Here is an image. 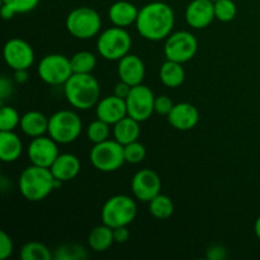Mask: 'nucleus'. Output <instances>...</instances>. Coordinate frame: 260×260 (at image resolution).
<instances>
[{
	"label": "nucleus",
	"instance_id": "38",
	"mask_svg": "<svg viewBox=\"0 0 260 260\" xmlns=\"http://www.w3.org/2000/svg\"><path fill=\"white\" fill-rule=\"evenodd\" d=\"M114 243L124 244L129 239V231L127 226H121V228L113 229Z\"/></svg>",
	"mask_w": 260,
	"mask_h": 260
},
{
	"label": "nucleus",
	"instance_id": "16",
	"mask_svg": "<svg viewBox=\"0 0 260 260\" xmlns=\"http://www.w3.org/2000/svg\"><path fill=\"white\" fill-rule=\"evenodd\" d=\"M95 114L98 119H102L108 124H116L122 118L128 116L126 99H122L117 95L106 96L96 104Z\"/></svg>",
	"mask_w": 260,
	"mask_h": 260
},
{
	"label": "nucleus",
	"instance_id": "6",
	"mask_svg": "<svg viewBox=\"0 0 260 260\" xmlns=\"http://www.w3.org/2000/svg\"><path fill=\"white\" fill-rule=\"evenodd\" d=\"M136 215V202L124 194L113 196L102 208V221L112 229L128 226L135 220Z\"/></svg>",
	"mask_w": 260,
	"mask_h": 260
},
{
	"label": "nucleus",
	"instance_id": "30",
	"mask_svg": "<svg viewBox=\"0 0 260 260\" xmlns=\"http://www.w3.org/2000/svg\"><path fill=\"white\" fill-rule=\"evenodd\" d=\"M109 126L111 124L98 118L91 122L88 126V128H86V136H88L89 141L93 142V144H99V142L108 140L109 134H111Z\"/></svg>",
	"mask_w": 260,
	"mask_h": 260
},
{
	"label": "nucleus",
	"instance_id": "19",
	"mask_svg": "<svg viewBox=\"0 0 260 260\" xmlns=\"http://www.w3.org/2000/svg\"><path fill=\"white\" fill-rule=\"evenodd\" d=\"M80 168L81 164L78 156L73 154H60L55 162L51 165L50 169L53 177L63 183L78 177V174L80 173Z\"/></svg>",
	"mask_w": 260,
	"mask_h": 260
},
{
	"label": "nucleus",
	"instance_id": "37",
	"mask_svg": "<svg viewBox=\"0 0 260 260\" xmlns=\"http://www.w3.org/2000/svg\"><path fill=\"white\" fill-rule=\"evenodd\" d=\"M228 256V250L221 245H213L207 250V258L210 260H222Z\"/></svg>",
	"mask_w": 260,
	"mask_h": 260
},
{
	"label": "nucleus",
	"instance_id": "22",
	"mask_svg": "<svg viewBox=\"0 0 260 260\" xmlns=\"http://www.w3.org/2000/svg\"><path fill=\"white\" fill-rule=\"evenodd\" d=\"M23 151L19 136L13 131H0V159L4 162L17 161Z\"/></svg>",
	"mask_w": 260,
	"mask_h": 260
},
{
	"label": "nucleus",
	"instance_id": "26",
	"mask_svg": "<svg viewBox=\"0 0 260 260\" xmlns=\"http://www.w3.org/2000/svg\"><path fill=\"white\" fill-rule=\"evenodd\" d=\"M149 211L157 220H167L174 213V203L170 197L159 193L149 202Z\"/></svg>",
	"mask_w": 260,
	"mask_h": 260
},
{
	"label": "nucleus",
	"instance_id": "4",
	"mask_svg": "<svg viewBox=\"0 0 260 260\" xmlns=\"http://www.w3.org/2000/svg\"><path fill=\"white\" fill-rule=\"evenodd\" d=\"M132 46L129 33L122 27H112L99 35L96 41V50L99 55L109 61H119L128 55Z\"/></svg>",
	"mask_w": 260,
	"mask_h": 260
},
{
	"label": "nucleus",
	"instance_id": "3",
	"mask_svg": "<svg viewBox=\"0 0 260 260\" xmlns=\"http://www.w3.org/2000/svg\"><path fill=\"white\" fill-rule=\"evenodd\" d=\"M66 101L76 109L88 111L96 106L101 96V86L91 74H73L63 84Z\"/></svg>",
	"mask_w": 260,
	"mask_h": 260
},
{
	"label": "nucleus",
	"instance_id": "2",
	"mask_svg": "<svg viewBox=\"0 0 260 260\" xmlns=\"http://www.w3.org/2000/svg\"><path fill=\"white\" fill-rule=\"evenodd\" d=\"M61 184L62 182L53 177L50 168L33 164L25 168L19 177V190L23 197L29 202H40L45 200Z\"/></svg>",
	"mask_w": 260,
	"mask_h": 260
},
{
	"label": "nucleus",
	"instance_id": "8",
	"mask_svg": "<svg viewBox=\"0 0 260 260\" xmlns=\"http://www.w3.org/2000/svg\"><path fill=\"white\" fill-rule=\"evenodd\" d=\"M89 157L93 167L103 173L116 172L126 162L123 145L116 140H106L94 144Z\"/></svg>",
	"mask_w": 260,
	"mask_h": 260
},
{
	"label": "nucleus",
	"instance_id": "34",
	"mask_svg": "<svg viewBox=\"0 0 260 260\" xmlns=\"http://www.w3.org/2000/svg\"><path fill=\"white\" fill-rule=\"evenodd\" d=\"M3 4L8 5L15 14H24L36 9L41 0H2Z\"/></svg>",
	"mask_w": 260,
	"mask_h": 260
},
{
	"label": "nucleus",
	"instance_id": "27",
	"mask_svg": "<svg viewBox=\"0 0 260 260\" xmlns=\"http://www.w3.org/2000/svg\"><path fill=\"white\" fill-rule=\"evenodd\" d=\"M74 74H91L96 66V57L89 51L76 52L70 58Z\"/></svg>",
	"mask_w": 260,
	"mask_h": 260
},
{
	"label": "nucleus",
	"instance_id": "44",
	"mask_svg": "<svg viewBox=\"0 0 260 260\" xmlns=\"http://www.w3.org/2000/svg\"><path fill=\"white\" fill-rule=\"evenodd\" d=\"M212 2H216V0H212Z\"/></svg>",
	"mask_w": 260,
	"mask_h": 260
},
{
	"label": "nucleus",
	"instance_id": "25",
	"mask_svg": "<svg viewBox=\"0 0 260 260\" xmlns=\"http://www.w3.org/2000/svg\"><path fill=\"white\" fill-rule=\"evenodd\" d=\"M183 63L167 60L160 68V80L168 88H178L184 83L185 71Z\"/></svg>",
	"mask_w": 260,
	"mask_h": 260
},
{
	"label": "nucleus",
	"instance_id": "23",
	"mask_svg": "<svg viewBox=\"0 0 260 260\" xmlns=\"http://www.w3.org/2000/svg\"><path fill=\"white\" fill-rule=\"evenodd\" d=\"M113 136L116 141L124 145L137 141L140 137V122L132 117L126 116L113 124Z\"/></svg>",
	"mask_w": 260,
	"mask_h": 260
},
{
	"label": "nucleus",
	"instance_id": "28",
	"mask_svg": "<svg viewBox=\"0 0 260 260\" xmlns=\"http://www.w3.org/2000/svg\"><path fill=\"white\" fill-rule=\"evenodd\" d=\"M20 258L23 260H51L53 255L50 249L38 241H29L24 244L20 250Z\"/></svg>",
	"mask_w": 260,
	"mask_h": 260
},
{
	"label": "nucleus",
	"instance_id": "29",
	"mask_svg": "<svg viewBox=\"0 0 260 260\" xmlns=\"http://www.w3.org/2000/svg\"><path fill=\"white\" fill-rule=\"evenodd\" d=\"M53 258L56 260H84L88 258V253L84 246L78 244H63L56 249Z\"/></svg>",
	"mask_w": 260,
	"mask_h": 260
},
{
	"label": "nucleus",
	"instance_id": "12",
	"mask_svg": "<svg viewBox=\"0 0 260 260\" xmlns=\"http://www.w3.org/2000/svg\"><path fill=\"white\" fill-rule=\"evenodd\" d=\"M4 60L13 70H28L35 62L32 46L20 38H12L4 46Z\"/></svg>",
	"mask_w": 260,
	"mask_h": 260
},
{
	"label": "nucleus",
	"instance_id": "24",
	"mask_svg": "<svg viewBox=\"0 0 260 260\" xmlns=\"http://www.w3.org/2000/svg\"><path fill=\"white\" fill-rule=\"evenodd\" d=\"M113 229L109 228L106 223L91 229L88 235L89 246L91 248V250L96 251V253H103V251L108 250L113 245Z\"/></svg>",
	"mask_w": 260,
	"mask_h": 260
},
{
	"label": "nucleus",
	"instance_id": "40",
	"mask_svg": "<svg viewBox=\"0 0 260 260\" xmlns=\"http://www.w3.org/2000/svg\"><path fill=\"white\" fill-rule=\"evenodd\" d=\"M10 93H12V83L4 76L2 79V83H0V94H2V98L5 99L8 96V94Z\"/></svg>",
	"mask_w": 260,
	"mask_h": 260
},
{
	"label": "nucleus",
	"instance_id": "14",
	"mask_svg": "<svg viewBox=\"0 0 260 260\" xmlns=\"http://www.w3.org/2000/svg\"><path fill=\"white\" fill-rule=\"evenodd\" d=\"M132 193L141 202H147L156 197L161 189V179L151 169H142L134 175L131 182Z\"/></svg>",
	"mask_w": 260,
	"mask_h": 260
},
{
	"label": "nucleus",
	"instance_id": "7",
	"mask_svg": "<svg viewBox=\"0 0 260 260\" xmlns=\"http://www.w3.org/2000/svg\"><path fill=\"white\" fill-rule=\"evenodd\" d=\"M83 122L73 111L63 109L48 118V135L57 144H71L81 134Z\"/></svg>",
	"mask_w": 260,
	"mask_h": 260
},
{
	"label": "nucleus",
	"instance_id": "41",
	"mask_svg": "<svg viewBox=\"0 0 260 260\" xmlns=\"http://www.w3.org/2000/svg\"><path fill=\"white\" fill-rule=\"evenodd\" d=\"M27 71L28 70H15L14 71L15 80H17L18 83H20V84L25 83V81H27V79H28V73H27Z\"/></svg>",
	"mask_w": 260,
	"mask_h": 260
},
{
	"label": "nucleus",
	"instance_id": "1",
	"mask_svg": "<svg viewBox=\"0 0 260 260\" xmlns=\"http://www.w3.org/2000/svg\"><path fill=\"white\" fill-rule=\"evenodd\" d=\"M136 28L145 40H167L173 32L175 15L172 7L161 2H152L140 9L136 20Z\"/></svg>",
	"mask_w": 260,
	"mask_h": 260
},
{
	"label": "nucleus",
	"instance_id": "43",
	"mask_svg": "<svg viewBox=\"0 0 260 260\" xmlns=\"http://www.w3.org/2000/svg\"><path fill=\"white\" fill-rule=\"evenodd\" d=\"M254 233H255L256 238H258L260 240V216L258 218H256L255 225H254Z\"/></svg>",
	"mask_w": 260,
	"mask_h": 260
},
{
	"label": "nucleus",
	"instance_id": "10",
	"mask_svg": "<svg viewBox=\"0 0 260 260\" xmlns=\"http://www.w3.org/2000/svg\"><path fill=\"white\" fill-rule=\"evenodd\" d=\"M198 50V41L190 32H174L165 40L164 53L167 60L185 63L192 60Z\"/></svg>",
	"mask_w": 260,
	"mask_h": 260
},
{
	"label": "nucleus",
	"instance_id": "36",
	"mask_svg": "<svg viewBox=\"0 0 260 260\" xmlns=\"http://www.w3.org/2000/svg\"><path fill=\"white\" fill-rule=\"evenodd\" d=\"M14 250L13 240L5 231L0 233V259L5 260L9 258Z\"/></svg>",
	"mask_w": 260,
	"mask_h": 260
},
{
	"label": "nucleus",
	"instance_id": "35",
	"mask_svg": "<svg viewBox=\"0 0 260 260\" xmlns=\"http://www.w3.org/2000/svg\"><path fill=\"white\" fill-rule=\"evenodd\" d=\"M173 107H174V103L168 95H159L155 98V112L160 116H168Z\"/></svg>",
	"mask_w": 260,
	"mask_h": 260
},
{
	"label": "nucleus",
	"instance_id": "5",
	"mask_svg": "<svg viewBox=\"0 0 260 260\" xmlns=\"http://www.w3.org/2000/svg\"><path fill=\"white\" fill-rule=\"evenodd\" d=\"M102 19L96 10L89 7H79L71 10L66 18V29L78 40H89L101 32Z\"/></svg>",
	"mask_w": 260,
	"mask_h": 260
},
{
	"label": "nucleus",
	"instance_id": "15",
	"mask_svg": "<svg viewBox=\"0 0 260 260\" xmlns=\"http://www.w3.org/2000/svg\"><path fill=\"white\" fill-rule=\"evenodd\" d=\"M216 19L212 0H192L185 9V20L194 29L207 28Z\"/></svg>",
	"mask_w": 260,
	"mask_h": 260
},
{
	"label": "nucleus",
	"instance_id": "31",
	"mask_svg": "<svg viewBox=\"0 0 260 260\" xmlns=\"http://www.w3.org/2000/svg\"><path fill=\"white\" fill-rule=\"evenodd\" d=\"M213 4H215L216 19H218L220 22H231L236 17L238 8L233 0H216L213 2Z\"/></svg>",
	"mask_w": 260,
	"mask_h": 260
},
{
	"label": "nucleus",
	"instance_id": "42",
	"mask_svg": "<svg viewBox=\"0 0 260 260\" xmlns=\"http://www.w3.org/2000/svg\"><path fill=\"white\" fill-rule=\"evenodd\" d=\"M14 15H15V13L13 12V10L10 9L9 7H8V5H5V4L2 5V17H3V19L9 20V19H12Z\"/></svg>",
	"mask_w": 260,
	"mask_h": 260
},
{
	"label": "nucleus",
	"instance_id": "9",
	"mask_svg": "<svg viewBox=\"0 0 260 260\" xmlns=\"http://www.w3.org/2000/svg\"><path fill=\"white\" fill-rule=\"evenodd\" d=\"M37 71L41 80L48 85L65 84L74 74L70 58L60 53H51L45 56L38 63Z\"/></svg>",
	"mask_w": 260,
	"mask_h": 260
},
{
	"label": "nucleus",
	"instance_id": "33",
	"mask_svg": "<svg viewBox=\"0 0 260 260\" xmlns=\"http://www.w3.org/2000/svg\"><path fill=\"white\" fill-rule=\"evenodd\" d=\"M124 159L128 164H140L146 157V149L139 141H134L123 146Z\"/></svg>",
	"mask_w": 260,
	"mask_h": 260
},
{
	"label": "nucleus",
	"instance_id": "32",
	"mask_svg": "<svg viewBox=\"0 0 260 260\" xmlns=\"http://www.w3.org/2000/svg\"><path fill=\"white\" fill-rule=\"evenodd\" d=\"M19 113L13 107L4 106L0 112V131H14L15 127L20 124Z\"/></svg>",
	"mask_w": 260,
	"mask_h": 260
},
{
	"label": "nucleus",
	"instance_id": "11",
	"mask_svg": "<svg viewBox=\"0 0 260 260\" xmlns=\"http://www.w3.org/2000/svg\"><path fill=\"white\" fill-rule=\"evenodd\" d=\"M155 98L151 89L146 85L132 86L131 93L127 96V113L139 122L147 121L155 112Z\"/></svg>",
	"mask_w": 260,
	"mask_h": 260
},
{
	"label": "nucleus",
	"instance_id": "21",
	"mask_svg": "<svg viewBox=\"0 0 260 260\" xmlns=\"http://www.w3.org/2000/svg\"><path fill=\"white\" fill-rule=\"evenodd\" d=\"M20 129L29 137L43 136L48 132V118L38 111H29L20 118Z\"/></svg>",
	"mask_w": 260,
	"mask_h": 260
},
{
	"label": "nucleus",
	"instance_id": "20",
	"mask_svg": "<svg viewBox=\"0 0 260 260\" xmlns=\"http://www.w3.org/2000/svg\"><path fill=\"white\" fill-rule=\"evenodd\" d=\"M139 12L140 10L137 9L136 5L126 0H121L111 5L108 10V17L116 27L126 28L136 23Z\"/></svg>",
	"mask_w": 260,
	"mask_h": 260
},
{
	"label": "nucleus",
	"instance_id": "17",
	"mask_svg": "<svg viewBox=\"0 0 260 260\" xmlns=\"http://www.w3.org/2000/svg\"><path fill=\"white\" fill-rule=\"evenodd\" d=\"M118 78L121 81L129 84L131 86H136L142 84L145 78V63L137 55L128 53L118 61Z\"/></svg>",
	"mask_w": 260,
	"mask_h": 260
},
{
	"label": "nucleus",
	"instance_id": "18",
	"mask_svg": "<svg viewBox=\"0 0 260 260\" xmlns=\"http://www.w3.org/2000/svg\"><path fill=\"white\" fill-rule=\"evenodd\" d=\"M168 121L178 131H189L197 126L200 121V112L190 103L174 104L170 113L168 114Z\"/></svg>",
	"mask_w": 260,
	"mask_h": 260
},
{
	"label": "nucleus",
	"instance_id": "39",
	"mask_svg": "<svg viewBox=\"0 0 260 260\" xmlns=\"http://www.w3.org/2000/svg\"><path fill=\"white\" fill-rule=\"evenodd\" d=\"M131 89L132 86L129 84L119 80V83L116 84V86H114V95L119 96L122 99H127V96L131 93Z\"/></svg>",
	"mask_w": 260,
	"mask_h": 260
},
{
	"label": "nucleus",
	"instance_id": "13",
	"mask_svg": "<svg viewBox=\"0 0 260 260\" xmlns=\"http://www.w3.org/2000/svg\"><path fill=\"white\" fill-rule=\"evenodd\" d=\"M28 159L33 165L43 168H51V165L57 159L58 149L57 142L51 137L40 136L35 137L28 145Z\"/></svg>",
	"mask_w": 260,
	"mask_h": 260
}]
</instances>
